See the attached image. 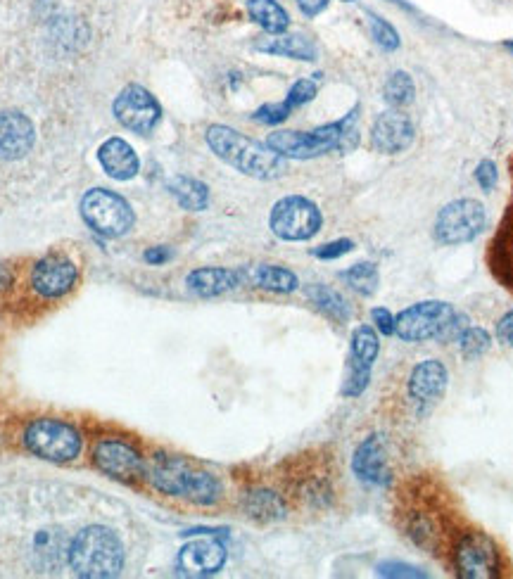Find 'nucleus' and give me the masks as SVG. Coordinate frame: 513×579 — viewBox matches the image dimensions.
<instances>
[{
    "label": "nucleus",
    "instance_id": "f257e3e1",
    "mask_svg": "<svg viewBox=\"0 0 513 579\" xmlns=\"http://www.w3.org/2000/svg\"><path fill=\"white\" fill-rule=\"evenodd\" d=\"M397 525L404 537L435 558H447L459 534V513L445 487L430 477H414L397 494Z\"/></svg>",
    "mask_w": 513,
    "mask_h": 579
},
{
    "label": "nucleus",
    "instance_id": "f03ea898",
    "mask_svg": "<svg viewBox=\"0 0 513 579\" xmlns=\"http://www.w3.org/2000/svg\"><path fill=\"white\" fill-rule=\"evenodd\" d=\"M209 150L219 159H224L228 167L238 169L240 174L259 178V181H274L288 171L285 157L271 150L269 145H262L243 133L224 124H212L205 133Z\"/></svg>",
    "mask_w": 513,
    "mask_h": 579
},
{
    "label": "nucleus",
    "instance_id": "7ed1b4c3",
    "mask_svg": "<svg viewBox=\"0 0 513 579\" xmlns=\"http://www.w3.org/2000/svg\"><path fill=\"white\" fill-rule=\"evenodd\" d=\"M359 119V107H354L352 112H347L345 117L338 122L319 126L314 131H276L271 133L269 145L271 150H276L281 157L288 159H314L326 155L333 150H352L357 145V131L354 124Z\"/></svg>",
    "mask_w": 513,
    "mask_h": 579
},
{
    "label": "nucleus",
    "instance_id": "20e7f679",
    "mask_svg": "<svg viewBox=\"0 0 513 579\" xmlns=\"http://www.w3.org/2000/svg\"><path fill=\"white\" fill-rule=\"evenodd\" d=\"M150 482L162 494L181 496L198 506H214L224 494L219 477L207 470H195L179 456L157 454L148 468Z\"/></svg>",
    "mask_w": 513,
    "mask_h": 579
},
{
    "label": "nucleus",
    "instance_id": "39448f33",
    "mask_svg": "<svg viewBox=\"0 0 513 579\" xmlns=\"http://www.w3.org/2000/svg\"><path fill=\"white\" fill-rule=\"evenodd\" d=\"M67 561L74 575L79 577H117L119 570L124 568V546L112 530L93 525L72 539L67 549Z\"/></svg>",
    "mask_w": 513,
    "mask_h": 579
},
{
    "label": "nucleus",
    "instance_id": "423d86ee",
    "mask_svg": "<svg viewBox=\"0 0 513 579\" xmlns=\"http://www.w3.org/2000/svg\"><path fill=\"white\" fill-rule=\"evenodd\" d=\"M464 316L456 314V309L449 302L440 299H426L416 302L399 311L395 316V335L402 342L418 345L428 340H452V337L464 333Z\"/></svg>",
    "mask_w": 513,
    "mask_h": 579
},
{
    "label": "nucleus",
    "instance_id": "0eeeda50",
    "mask_svg": "<svg viewBox=\"0 0 513 579\" xmlns=\"http://www.w3.org/2000/svg\"><path fill=\"white\" fill-rule=\"evenodd\" d=\"M447 558L452 561L454 575L461 579H494L502 577L504 570L497 542L490 534L473 530V527H466V530L461 527Z\"/></svg>",
    "mask_w": 513,
    "mask_h": 579
},
{
    "label": "nucleus",
    "instance_id": "6e6552de",
    "mask_svg": "<svg viewBox=\"0 0 513 579\" xmlns=\"http://www.w3.org/2000/svg\"><path fill=\"white\" fill-rule=\"evenodd\" d=\"M81 216L86 226L103 238H122L136 221L129 202L105 188H93L81 197Z\"/></svg>",
    "mask_w": 513,
    "mask_h": 579
},
{
    "label": "nucleus",
    "instance_id": "1a4fd4ad",
    "mask_svg": "<svg viewBox=\"0 0 513 579\" xmlns=\"http://www.w3.org/2000/svg\"><path fill=\"white\" fill-rule=\"evenodd\" d=\"M24 447L43 461L67 463L81 451V435L74 425L57 418H38L24 432Z\"/></svg>",
    "mask_w": 513,
    "mask_h": 579
},
{
    "label": "nucleus",
    "instance_id": "9d476101",
    "mask_svg": "<svg viewBox=\"0 0 513 579\" xmlns=\"http://www.w3.org/2000/svg\"><path fill=\"white\" fill-rule=\"evenodd\" d=\"M485 228L487 212L483 202L471 200V197L449 202L435 216V240L447 247L473 243Z\"/></svg>",
    "mask_w": 513,
    "mask_h": 579
},
{
    "label": "nucleus",
    "instance_id": "9b49d317",
    "mask_svg": "<svg viewBox=\"0 0 513 579\" xmlns=\"http://www.w3.org/2000/svg\"><path fill=\"white\" fill-rule=\"evenodd\" d=\"M321 224V209L302 195H288L278 200L269 216L271 231H274L276 238L288 240V243L312 240L321 231Z\"/></svg>",
    "mask_w": 513,
    "mask_h": 579
},
{
    "label": "nucleus",
    "instance_id": "f8f14e48",
    "mask_svg": "<svg viewBox=\"0 0 513 579\" xmlns=\"http://www.w3.org/2000/svg\"><path fill=\"white\" fill-rule=\"evenodd\" d=\"M112 112L124 129L138 133V136H150L157 129V124L162 122V107L155 95L136 84L126 86L117 95Z\"/></svg>",
    "mask_w": 513,
    "mask_h": 579
},
{
    "label": "nucleus",
    "instance_id": "ddd939ff",
    "mask_svg": "<svg viewBox=\"0 0 513 579\" xmlns=\"http://www.w3.org/2000/svg\"><path fill=\"white\" fill-rule=\"evenodd\" d=\"M416 129L411 117L399 107L378 114L371 126V148L380 155H399L414 143Z\"/></svg>",
    "mask_w": 513,
    "mask_h": 579
},
{
    "label": "nucleus",
    "instance_id": "4468645a",
    "mask_svg": "<svg viewBox=\"0 0 513 579\" xmlns=\"http://www.w3.org/2000/svg\"><path fill=\"white\" fill-rule=\"evenodd\" d=\"M76 266L65 254H48L31 271V288L46 299L65 297L76 285Z\"/></svg>",
    "mask_w": 513,
    "mask_h": 579
},
{
    "label": "nucleus",
    "instance_id": "2eb2a0df",
    "mask_svg": "<svg viewBox=\"0 0 513 579\" xmlns=\"http://www.w3.org/2000/svg\"><path fill=\"white\" fill-rule=\"evenodd\" d=\"M179 572L188 577H209L226 565V546L219 534H205V539L190 542L179 551Z\"/></svg>",
    "mask_w": 513,
    "mask_h": 579
},
{
    "label": "nucleus",
    "instance_id": "dca6fc26",
    "mask_svg": "<svg viewBox=\"0 0 513 579\" xmlns=\"http://www.w3.org/2000/svg\"><path fill=\"white\" fill-rule=\"evenodd\" d=\"M95 466L103 470L105 475L114 477V480H136L138 475L145 473V463L141 454L129 444L117 442V439H105L93 451Z\"/></svg>",
    "mask_w": 513,
    "mask_h": 579
},
{
    "label": "nucleus",
    "instance_id": "f3484780",
    "mask_svg": "<svg viewBox=\"0 0 513 579\" xmlns=\"http://www.w3.org/2000/svg\"><path fill=\"white\" fill-rule=\"evenodd\" d=\"M352 470L361 482L373 487H385L390 482L388 447L383 435H371L359 444L352 456Z\"/></svg>",
    "mask_w": 513,
    "mask_h": 579
},
{
    "label": "nucleus",
    "instance_id": "a211bd4d",
    "mask_svg": "<svg viewBox=\"0 0 513 579\" xmlns=\"http://www.w3.org/2000/svg\"><path fill=\"white\" fill-rule=\"evenodd\" d=\"M449 385V371L440 359H426L421 364L414 366V371L409 375V397L416 404L430 406L437 404L445 397Z\"/></svg>",
    "mask_w": 513,
    "mask_h": 579
},
{
    "label": "nucleus",
    "instance_id": "6ab92c4d",
    "mask_svg": "<svg viewBox=\"0 0 513 579\" xmlns=\"http://www.w3.org/2000/svg\"><path fill=\"white\" fill-rule=\"evenodd\" d=\"M34 122L22 112H0V159L15 162L34 148Z\"/></svg>",
    "mask_w": 513,
    "mask_h": 579
},
{
    "label": "nucleus",
    "instance_id": "aec40b11",
    "mask_svg": "<svg viewBox=\"0 0 513 579\" xmlns=\"http://www.w3.org/2000/svg\"><path fill=\"white\" fill-rule=\"evenodd\" d=\"M513 174V162H511ZM487 264H490L492 276L504 285L506 290L513 292V200L506 209L502 224L494 233L490 250H487Z\"/></svg>",
    "mask_w": 513,
    "mask_h": 579
},
{
    "label": "nucleus",
    "instance_id": "412c9836",
    "mask_svg": "<svg viewBox=\"0 0 513 579\" xmlns=\"http://www.w3.org/2000/svg\"><path fill=\"white\" fill-rule=\"evenodd\" d=\"M100 167L105 169V174L114 178V181H129L138 174L141 169V159H138L136 150L122 138H110L100 145L98 150Z\"/></svg>",
    "mask_w": 513,
    "mask_h": 579
},
{
    "label": "nucleus",
    "instance_id": "4be33fe9",
    "mask_svg": "<svg viewBox=\"0 0 513 579\" xmlns=\"http://www.w3.org/2000/svg\"><path fill=\"white\" fill-rule=\"evenodd\" d=\"M243 271L221 269V266H205V269H195L188 273L186 285L193 295L198 297H219L224 292L238 288L243 283Z\"/></svg>",
    "mask_w": 513,
    "mask_h": 579
},
{
    "label": "nucleus",
    "instance_id": "5701e85b",
    "mask_svg": "<svg viewBox=\"0 0 513 579\" xmlns=\"http://www.w3.org/2000/svg\"><path fill=\"white\" fill-rule=\"evenodd\" d=\"M255 48L259 53L266 55H278V57H290V60H302L312 62L316 60V46L302 34H266L257 38Z\"/></svg>",
    "mask_w": 513,
    "mask_h": 579
},
{
    "label": "nucleus",
    "instance_id": "b1692460",
    "mask_svg": "<svg viewBox=\"0 0 513 579\" xmlns=\"http://www.w3.org/2000/svg\"><path fill=\"white\" fill-rule=\"evenodd\" d=\"M169 193L174 195V200L179 202L183 209L188 212H202L209 205V188L198 178L190 176H174L167 183Z\"/></svg>",
    "mask_w": 513,
    "mask_h": 579
},
{
    "label": "nucleus",
    "instance_id": "393cba45",
    "mask_svg": "<svg viewBox=\"0 0 513 579\" xmlns=\"http://www.w3.org/2000/svg\"><path fill=\"white\" fill-rule=\"evenodd\" d=\"M247 15L266 34H283L290 27V15L276 0H247Z\"/></svg>",
    "mask_w": 513,
    "mask_h": 579
},
{
    "label": "nucleus",
    "instance_id": "a878e982",
    "mask_svg": "<svg viewBox=\"0 0 513 579\" xmlns=\"http://www.w3.org/2000/svg\"><path fill=\"white\" fill-rule=\"evenodd\" d=\"M307 297H309V302H312L323 316L331 318V321L335 323L350 321V316H352L350 304L345 302V297H342L338 290L328 288V285L314 283L307 288Z\"/></svg>",
    "mask_w": 513,
    "mask_h": 579
},
{
    "label": "nucleus",
    "instance_id": "bb28decb",
    "mask_svg": "<svg viewBox=\"0 0 513 579\" xmlns=\"http://www.w3.org/2000/svg\"><path fill=\"white\" fill-rule=\"evenodd\" d=\"M252 283L257 288L269 290V292H278V295H288V292H295L297 285V276L290 269H283V266H274V264H262L255 266L250 273Z\"/></svg>",
    "mask_w": 513,
    "mask_h": 579
},
{
    "label": "nucleus",
    "instance_id": "cd10ccee",
    "mask_svg": "<svg viewBox=\"0 0 513 579\" xmlns=\"http://www.w3.org/2000/svg\"><path fill=\"white\" fill-rule=\"evenodd\" d=\"M245 511L250 518L262 520V523H271V520L285 518V504L276 492L269 489H255L245 496Z\"/></svg>",
    "mask_w": 513,
    "mask_h": 579
},
{
    "label": "nucleus",
    "instance_id": "c85d7f7f",
    "mask_svg": "<svg viewBox=\"0 0 513 579\" xmlns=\"http://www.w3.org/2000/svg\"><path fill=\"white\" fill-rule=\"evenodd\" d=\"M380 354V337L378 330L371 326L354 328L350 342V361H357L361 366L373 368Z\"/></svg>",
    "mask_w": 513,
    "mask_h": 579
},
{
    "label": "nucleus",
    "instance_id": "c756f323",
    "mask_svg": "<svg viewBox=\"0 0 513 579\" xmlns=\"http://www.w3.org/2000/svg\"><path fill=\"white\" fill-rule=\"evenodd\" d=\"M383 98L390 107H407L416 98V84L409 72H392L390 79L383 86Z\"/></svg>",
    "mask_w": 513,
    "mask_h": 579
},
{
    "label": "nucleus",
    "instance_id": "7c9ffc66",
    "mask_svg": "<svg viewBox=\"0 0 513 579\" xmlns=\"http://www.w3.org/2000/svg\"><path fill=\"white\" fill-rule=\"evenodd\" d=\"M342 278H345V283L350 285L354 292H359V295L364 297H371L378 292V285H380V273H378V266L373 262H361V264H354L342 273Z\"/></svg>",
    "mask_w": 513,
    "mask_h": 579
},
{
    "label": "nucleus",
    "instance_id": "2f4dec72",
    "mask_svg": "<svg viewBox=\"0 0 513 579\" xmlns=\"http://www.w3.org/2000/svg\"><path fill=\"white\" fill-rule=\"evenodd\" d=\"M492 347V337L485 328H464V333L459 335V349L464 354V359H478L483 356L487 349Z\"/></svg>",
    "mask_w": 513,
    "mask_h": 579
},
{
    "label": "nucleus",
    "instance_id": "473e14b6",
    "mask_svg": "<svg viewBox=\"0 0 513 579\" xmlns=\"http://www.w3.org/2000/svg\"><path fill=\"white\" fill-rule=\"evenodd\" d=\"M369 22H371V36H373V41H376L380 48L388 50V53H392V50L399 48V43H402V38H399L397 29L392 27L390 22H385V19H380L378 15H373V12H369Z\"/></svg>",
    "mask_w": 513,
    "mask_h": 579
},
{
    "label": "nucleus",
    "instance_id": "72a5a7b5",
    "mask_svg": "<svg viewBox=\"0 0 513 579\" xmlns=\"http://www.w3.org/2000/svg\"><path fill=\"white\" fill-rule=\"evenodd\" d=\"M316 91H319V86H316L314 79L295 81V84L290 86L288 95H285V105H288L290 110H295V107L312 103V100L316 98Z\"/></svg>",
    "mask_w": 513,
    "mask_h": 579
},
{
    "label": "nucleus",
    "instance_id": "f704fd0d",
    "mask_svg": "<svg viewBox=\"0 0 513 579\" xmlns=\"http://www.w3.org/2000/svg\"><path fill=\"white\" fill-rule=\"evenodd\" d=\"M290 107L285 105V100L283 103H269V105H262L259 110L252 114V119L259 124H266V126H276V124H281L285 122V119L290 117Z\"/></svg>",
    "mask_w": 513,
    "mask_h": 579
},
{
    "label": "nucleus",
    "instance_id": "c9c22d12",
    "mask_svg": "<svg viewBox=\"0 0 513 579\" xmlns=\"http://www.w3.org/2000/svg\"><path fill=\"white\" fill-rule=\"evenodd\" d=\"M475 181H478V186L485 190V193H490V190L497 186L499 181V171H497V164L492 162V159H483V162L475 167Z\"/></svg>",
    "mask_w": 513,
    "mask_h": 579
},
{
    "label": "nucleus",
    "instance_id": "e433bc0d",
    "mask_svg": "<svg viewBox=\"0 0 513 579\" xmlns=\"http://www.w3.org/2000/svg\"><path fill=\"white\" fill-rule=\"evenodd\" d=\"M352 250H354L352 240L340 238V240H333V243H326V245L316 247L314 257H319V259H340V257H345V254H350Z\"/></svg>",
    "mask_w": 513,
    "mask_h": 579
},
{
    "label": "nucleus",
    "instance_id": "4c0bfd02",
    "mask_svg": "<svg viewBox=\"0 0 513 579\" xmlns=\"http://www.w3.org/2000/svg\"><path fill=\"white\" fill-rule=\"evenodd\" d=\"M378 575L380 577H426V572H421L414 565H407V563H380L378 565Z\"/></svg>",
    "mask_w": 513,
    "mask_h": 579
},
{
    "label": "nucleus",
    "instance_id": "58836bf2",
    "mask_svg": "<svg viewBox=\"0 0 513 579\" xmlns=\"http://www.w3.org/2000/svg\"><path fill=\"white\" fill-rule=\"evenodd\" d=\"M371 318H373V323H376V330L380 335H385V337H390V335H395V316H392V311L390 309H385V307H376L371 311Z\"/></svg>",
    "mask_w": 513,
    "mask_h": 579
},
{
    "label": "nucleus",
    "instance_id": "ea45409f",
    "mask_svg": "<svg viewBox=\"0 0 513 579\" xmlns=\"http://www.w3.org/2000/svg\"><path fill=\"white\" fill-rule=\"evenodd\" d=\"M497 342H502L504 347H513V309L509 314H504L497 323Z\"/></svg>",
    "mask_w": 513,
    "mask_h": 579
},
{
    "label": "nucleus",
    "instance_id": "a19ab883",
    "mask_svg": "<svg viewBox=\"0 0 513 579\" xmlns=\"http://www.w3.org/2000/svg\"><path fill=\"white\" fill-rule=\"evenodd\" d=\"M143 257H145V262L152 264V266H162V264H167L171 257H174V252H171L169 247L160 245V247H150V250L145 252Z\"/></svg>",
    "mask_w": 513,
    "mask_h": 579
},
{
    "label": "nucleus",
    "instance_id": "79ce46f5",
    "mask_svg": "<svg viewBox=\"0 0 513 579\" xmlns=\"http://www.w3.org/2000/svg\"><path fill=\"white\" fill-rule=\"evenodd\" d=\"M328 3H331V0H297V5H300L302 15H307V17L321 15V12L328 8Z\"/></svg>",
    "mask_w": 513,
    "mask_h": 579
},
{
    "label": "nucleus",
    "instance_id": "37998d69",
    "mask_svg": "<svg viewBox=\"0 0 513 579\" xmlns=\"http://www.w3.org/2000/svg\"><path fill=\"white\" fill-rule=\"evenodd\" d=\"M10 283H12V273H10V269H8V266L0 264V290L8 288Z\"/></svg>",
    "mask_w": 513,
    "mask_h": 579
},
{
    "label": "nucleus",
    "instance_id": "c03bdc74",
    "mask_svg": "<svg viewBox=\"0 0 513 579\" xmlns=\"http://www.w3.org/2000/svg\"><path fill=\"white\" fill-rule=\"evenodd\" d=\"M504 48L509 50V53H513V41H506V43H504Z\"/></svg>",
    "mask_w": 513,
    "mask_h": 579
},
{
    "label": "nucleus",
    "instance_id": "a18cd8bd",
    "mask_svg": "<svg viewBox=\"0 0 513 579\" xmlns=\"http://www.w3.org/2000/svg\"><path fill=\"white\" fill-rule=\"evenodd\" d=\"M345 3H354V0H345Z\"/></svg>",
    "mask_w": 513,
    "mask_h": 579
}]
</instances>
